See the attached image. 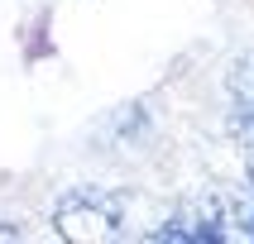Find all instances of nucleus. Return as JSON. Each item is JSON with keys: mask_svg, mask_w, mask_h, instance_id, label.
I'll return each instance as SVG.
<instances>
[{"mask_svg": "<svg viewBox=\"0 0 254 244\" xmlns=\"http://www.w3.org/2000/svg\"><path fill=\"white\" fill-rule=\"evenodd\" d=\"M120 201L101 196V192H72L67 201H58L53 211V230L63 240L77 244H101V240H120Z\"/></svg>", "mask_w": 254, "mask_h": 244, "instance_id": "f257e3e1", "label": "nucleus"}, {"mask_svg": "<svg viewBox=\"0 0 254 244\" xmlns=\"http://www.w3.org/2000/svg\"><path fill=\"white\" fill-rule=\"evenodd\" d=\"M230 105H235V120L250 129L254 125V53L245 62H235V72H230Z\"/></svg>", "mask_w": 254, "mask_h": 244, "instance_id": "f03ea898", "label": "nucleus"}]
</instances>
